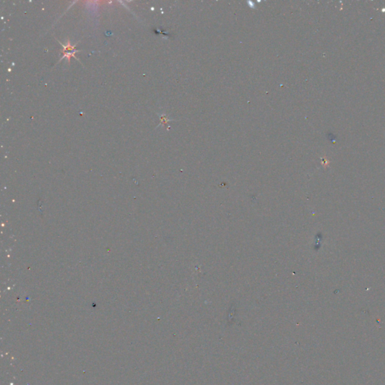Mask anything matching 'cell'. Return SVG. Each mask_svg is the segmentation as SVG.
<instances>
[{
	"label": "cell",
	"instance_id": "1",
	"mask_svg": "<svg viewBox=\"0 0 385 385\" xmlns=\"http://www.w3.org/2000/svg\"><path fill=\"white\" fill-rule=\"evenodd\" d=\"M77 52H79V51H78V50H75V51H71V52H64V51H61V53H63V57H62V58L60 59V60H62V59L65 58V57H67L68 62H70V58H71V57H75V59H77L76 57H75V53H77ZM77 60H78V59H77Z\"/></svg>",
	"mask_w": 385,
	"mask_h": 385
},
{
	"label": "cell",
	"instance_id": "2",
	"mask_svg": "<svg viewBox=\"0 0 385 385\" xmlns=\"http://www.w3.org/2000/svg\"><path fill=\"white\" fill-rule=\"evenodd\" d=\"M161 120H162V123H163V124L168 121V120L166 119V117L165 115H163L162 117H161Z\"/></svg>",
	"mask_w": 385,
	"mask_h": 385
}]
</instances>
